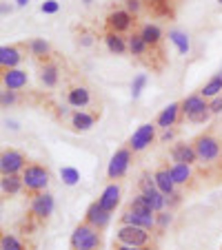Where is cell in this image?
Returning a JSON list of instances; mask_svg holds the SVG:
<instances>
[{
  "label": "cell",
  "instance_id": "cell-7",
  "mask_svg": "<svg viewBox=\"0 0 222 250\" xmlns=\"http://www.w3.org/2000/svg\"><path fill=\"white\" fill-rule=\"evenodd\" d=\"M129 164H131V148H118L111 155V162L107 166V177L109 180H120L129 170Z\"/></svg>",
  "mask_w": 222,
  "mask_h": 250
},
{
  "label": "cell",
  "instance_id": "cell-13",
  "mask_svg": "<svg viewBox=\"0 0 222 250\" xmlns=\"http://www.w3.org/2000/svg\"><path fill=\"white\" fill-rule=\"evenodd\" d=\"M180 113H182V106H180V102H171L169 106H165V109L158 113V118H156V124L160 128H171V126H175V122H178V118H180Z\"/></svg>",
  "mask_w": 222,
  "mask_h": 250
},
{
  "label": "cell",
  "instance_id": "cell-10",
  "mask_svg": "<svg viewBox=\"0 0 222 250\" xmlns=\"http://www.w3.org/2000/svg\"><path fill=\"white\" fill-rule=\"evenodd\" d=\"M85 222L91 224L94 228H98V230H102V228H107L109 222H111V212L100 206V202H94L85 212Z\"/></svg>",
  "mask_w": 222,
  "mask_h": 250
},
{
  "label": "cell",
  "instance_id": "cell-43",
  "mask_svg": "<svg viewBox=\"0 0 222 250\" xmlns=\"http://www.w3.org/2000/svg\"><path fill=\"white\" fill-rule=\"evenodd\" d=\"M27 2H29V0H16V5H20V7H25Z\"/></svg>",
  "mask_w": 222,
  "mask_h": 250
},
{
  "label": "cell",
  "instance_id": "cell-34",
  "mask_svg": "<svg viewBox=\"0 0 222 250\" xmlns=\"http://www.w3.org/2000/svg\"><path fill=\"white\" fill-rule=\"evenodd\" d=\"M158 188L156 186V180H153V175H142V180H140V193H147V190H153Z\"/></svg>",
  "mask_w": 222,
  "mask_h": 250
},
{
  "label": "cell",
  "instance_id": "cell-33",
  "mask_svg": "<svg viewBox=\"0 0 222 250\" xmlns=\"http://www.w3.org/2000/svg\"><path fill=\"white\" fill-rule=\"evenodd\" d=\"M145 84H147V76H145V73H140V76L133 78V84H131V93H133V98H138V95L142 93Z\"/></svg>",
  "mask_w": 222,
  "mask_h": 250
},
{
  "label": "cell",
  "instance_id": "cell-40",
  "mask_svg": "<svg viewBox=\"0 0 222 250\" xmlns=\"http://www.w3.org/2000/svg\"><path fill=\"white\" fill-rule=\"evenodd\" d=\"M173 135H175V133H173V128H167V131H165V135H162V142H169V140H173Z\"/></svg>",
  "mask_w": 222,
  "mask_h": 250
},
{
  "label": "cell",
  "instance_id": "cell-26",
  "mask_svg": "<svg viewBox=\"0 0 222 250\" xmlns=\"http://www.w3.org/2000/svg\"><path fill=\"white\" fill-rule=\"evenodd\" d=\"M169 40L175 44V49H178L182 56H187L189 53V49H191V44H189V36L184 31H178V29H171L169 31Z\"/></svg>",
  "mask_w": 222,
  "mask_h": 250
},
{
  "label": "cell",
  "instance_id": "cell-30",
  "mask_svg": "<svg viewBox=\"0 0 222 250\" xmlns=\"http://www.w3.org/2000/svg\"><path fill=\"white\" fill-rule=\"evenodd\" d=\"M147 49H149V44L142 40L140 33H133V36H129V51H131L133 56H145Z\"/></svg>",
  "mask_w": 222,
  "mask_h": 250
},
{
  "label": "cell",
  "instance_id": "cell-38",
  "mask_svg": "<svg viewBox=\"0 0 222 250\" xmlns=\"http://www.w3.org/2000/svg\"><path fill=\"white\" fill-rule=\"evenodd\" d=\"M209 109H211V113H220L222 111V95H218V98H211L209 100Z\"/></svg>",
  "mask_w": 222,
  "mask_h": 250
},
{
  "label": "cell",
  "instance_id": "cell-41",
  "mask_svg": "<svg viewBox=\"0 0 222 250\" xmlns=\"http://www.w3.org/2000/svg\"><path fill=\"white\" fill-rule=\"evenodd\" d=\"M80 42L85 44V47H89V44L94 42V40H91V36H89V33H85V36H82V40H80Z\"/></svg>",
  "mask_w": 222,
  "mask_h": 250
},
{
  "label": "cell",
  "instance_id": "cell-8",
  "mask_svg": "<svg viewBox=\"0 0 222 250\" xmlns=\"http://www.w3.org/2000/svg\"><path fill=\"white\" fill-rule=\"evenodd\" d=\"M25 168H27V160H25L23 153L16 151V148L2 151V155H0V170H2V175H18Z\"/></svg>",
  "mask_w": 222,
  "mask_h": 250
},
{
  "label": "cell",
  "instance_id": "cell-2",
  "mask_svg": "<svg viewBox=\"0 0 222 250\" xmlns=\"http://www.w3.org/2000/svg\"><path fill=\"white\" fill-rule=\"evenodd\" d=\"M180 106H182V113L187 115V120L196 122V124H204L213 115L211 109H209V102L200 93H194V95H189V98H184L182 102H180Z\"/></svg>",
  "mask_w": 222,
  "mask_h": 250
},
{
  "label": "cell",
  "instance_id": "cell-4",
  "mask_svg": "<svg viewBox=\"0 0 222 250\" xmlns=\"http://www.w3.org/2000/svg\"><path fill=\"white\" fill-rule=\"evenodd\" d=\"M23 184L31 193H43L49 184V170L40 164H29L23 170Z\"/></svg>",
  "mask_w": 222,
  "mask_h": 250
},
{
  "label": "cell",
  "instance_id": "cell-6",
  "mask_svg": "<svg viewBox=\"0 0 222 250\" xmlns=\"http://www.w3.org/2000/svg\"><path fill=\"white\" fill-rule=\"evenodd\" d=\"M194 148L198 153V160H202V162H213L220 157V142L213 135H209V133L196 137Z\"/></svg>",
  "mask_w": 222,
  "mask_h": 250
},
{
  "label": "cell",
  "instance_id": "cell-3",
  "mask_svg": "<svg viewBox=\"0 0 222 250\" xmlns=\"http://www.w3.org/2000/svg\"><path fill=\"white\" fill-rule=\"evenodd\" d=\"M116 241L124 246H133V248H147L149 241H151V235L147 228H138V226H120L116 230Z\"/></svg>",
  "mask_w": 222,
  "mask_h": 250
},
{
  "label": "cell",
  "instance_id": "cell-20",
  "mask_svg": "<svg viewBox=\"0 0 222 250\" xmlns=\"http://www.w3.org/2000/svg\"><path fill=\"white\" fill-rule=\"evenodd\" d=\"M67 102H69V106H76V109L87 106V104L91 102L89 89H87V86H74V89H69V93H67Z\"/></svg>",
  "mask_w": 222,
  "mask_h": 250
},
{
  "label": "cell",
  "instance_id": "cell-36",
  "mask_svg": "<svg viewBox=\"0 0 222 250\" xmlns=\"http://www.w3.org/2000/svg\"><path fill=\"white\" fill-rule=\"evenodd\" d=\"M156 224H158V228H160V230H165V228L171 224V215H169V212H158V215H156Z\"/></svg>",
  "mask_w": 222,
  "mask_h": 250
},
{
  "label": "cell",
  "instance_id": "cell-39",
  "mask_svg": "<svg viewBox=\"0 0 222 250\" xmlns=\"http://www.w3.org/2000/svg\"><path fill=\"white\" fill-rule=\"evenodd\" d=\"M0 102H2V106H9V104H14L16 102V91H2V100H0Z\"/></svg>",
  "mask_w": 222,
  "mask_h": 250
},
{
  "label": "cell",
  "instance_id": "cell-17",
  "mask_svg": "<svg viewBox=\"0 0 222 250\" xmlns=\"http://www.w3.org/2000/svg\"><path fill=\"white\" fill-rule=\"evenodd\" d=\"M104 44H107L109 53H116V56H123V53L129 51V40L123 38V33H104Z\"/></svg>",
  "mask_w": 222,
  "mask_h": 250
},
{
  "label": "cell",
  "instance_id": "cell-14",
  "mask_svg": "<svg viewBox=\"0 0 222 250\" xmlns=\"http://www.w3.org/2000/svg\"><path fill=\"white\" fill-rule=\"evenodd\" d=\"M171 160L175 164H196L198 162V153H196L194 144H175L171 148Z\"/></svg>",
  "mask_w": 222,
  "mask_h": 250
},
{
  "label": "cell",
  "instance_id": "cell-15",
  "mask_svg": "<svg viewBox=\"0 0 222 250\" xmlns=\"http://www.w3.org/2000/svg\"><path fill=\"white\" fill-rule=\"evenodd\" d=\"M27 71L23 69H7L2 73V84H5L7 91H18L23 86H27Z\"/></svg>",
  "mask_w": 222,
  "mask_h": 250
},
{
  "label": "cell",
  "instance_id": "cell-28",
  "mask_svg": "<svg viewBox=\"0 0 222 250\" xmlns=\"http://www.w3.org/2000/svg\"><path fill=\"white\" fill-rule=\"evenodd\" d=\"M40 82H43L45 86H49V89H53V86L58 84V66L45 64L43 69H40Z\"/></svg>",
  "mask_w": 222,
  "mask_h": 250
},
{
  "label": "cell",
  "instance_id": "cell-22",
  "mask_svg": "<svg viewBox=\"0 0 222 250\" xmlns=\"http://www.w3.org/2000/svg\"><path fill=\"white\" fill-rule=\"evenodd\" d=\"M140 195L145 197V202L149 204V208H151V210H156V212H162V208H165L167 202H169V197H167L165 193H160L158 188L147 190V193H140Z\"/></svg>",
  "mask_w": 222,
  "mask_h": 250
},
{
  "label": "cell",
  "instance_id": "cell-35",
  "mask_svg": "<svg viewBox=\"0 0 222 250\" xmlns=\"http://www.w3.org/2000/svg\"><path fill=\"white\" fill-rule=\"evenodd\" d=\"M58 9H60V2H58V0H45L43 7H40L43 14H56Z\"/></svg>",
  "mask_w": 222,
  "mask_h": 250
},
{
  "label": "cell",
  "instance_id": "cell-37",
  "mask_svg": "<svg viewBox=\"0 0 222 250\" xmlns=\"http://www.w3.org/2000/svg\"><path fill=\"white\" fill-rule=\"evenodd\" d=\"M124 7L129 14H138L142 9V0H124Z\"/></svg>",
  "mask_w": 222,
  "mask_h": 250
},
{
  "label": "cell",
  "instance_id": "cell-46",
  "mask_svg": "<svg viewBox=\"0 0 222 250\" xmlns=\"http://www.w3.org/2000/svg\"><path fill=\"white\" fill-rule=\"evenodd\" d=\"M218 76H222V69H220V73H218Z\"/></svg>",
  "mask_w": 222,
  "mask_h": 250
},
{
  "label": "cell",
  "instance_id": "cell-21",
  "mask_svg": "<svg viewBox=\"0 0 222 250\" xmlns=\"http://www.w3.org/2000/svg\"><path fill=\"white\" fill-rule=\"evenodd\" d=\"M0 186H2V193L5 195H18L20 190L25 188L23 184V175H2V180H0Z\"/></svg>",
  "mask_w": 222,
  "mask_h": 250
},
{
  "label": "cell",
  "instance_id": "cell-32",
  "mask_svg": "<svg viewBox=\"0 0 222 250\" xmlns=\"http://www.w3.org/2000/svg\"><path fill=\"white\" fill-rule=\"evenodd\" d=\"M0 248L2 250H25V246L20 244V239L18 237H14V235H2V241H0Z\"/></svg>",
  "mask_w": 222,
  "mask_h": 250
},
{
  "label": "cell",
  "instance_id": "cell-42",
  "mask_svg": "<svg viewBox=\"0 0 222 250\" xmlns=\"http://www.w3.org/2000/svg\"><path fill=\"white\" fill-rule=\"evenodd\" d=\"M116 250H142V248H133V246H124V244H118Z\"/></svg>",
  "mask_w": 222,
  "mask_h": 250
},
{
  "label": "cell",
  "instance_id": "cell-12",
  "mask_svg": "<svg viewBox=\"0 0 222 250\" xmlns=\"http://www.w3.org/2000/svg\"><path fill=\"white\" fill-rule=\"evenodd\" d=\"M131 24H133V16L127 9H116L107 16V27H109V31H114V33L127 31V29H131Z\"/></svg>",
  "mask_w": 222,
  "mask_h": 250
},
{
  "label": "cell",
  "instance_id": "cell-45",
  "mask_svg": "<svg viewBox=\"0 0 222 250\" xmlns=\"http://www.w3.org/2000/svg\"><path fill=\"white\" fill-rule=\"evenodd\" d=\"M142 250H153V248H149V246H147V248H142Z\"/></svg>",
  "mask_w": 222,
  "mask_h": 250
},
{
  "label": "cell",
  "instance_id": "cell-24",
  "mask_svg": "<svg viewBox=\"0 0 222 250\" xmlns=\"http://www.w3.org/2000/svg\"><path fill=\"white\" fill-rule=\"evenodd\" d=\"M96 124V118L91 113H85V111H76L71 115V126L76 131H89L91 126Z\"/></svg>",
  "mask_w": 222,
  "mask_h": 250
},
{
  "label": "cell",
  "instance_id": "cell-1",
  "mask_svg": "<svg viewBox=\"0 0 222 250\" xmlns=\"http://www.w3.org/2000/svg\"><path fill=\"white\" fill-rule=\"evenodd\" d=\"M100 246H102V237H100L98 228H94L87 222L74 228L71 232V248L74 250H100Z\"/></svg>",
  "mask_w": 222,
  "mask_h": 250
},
{
  "label": "cell",
  "instance_id": "cell-29",
  "mask_svg": "<svg viewBox=\"0 0 222 250\" xmlns=\"http://www.w3.org/2000/svg\"><path fill=\"white\" fill-rule=\"evenodd\" d=\"M29 51H31L33 58H45V56H49L51 47H49V42L45 38H33L29 42Z\"/></svg>",
  "mask_w": 222,
  "mask_h": 250
},
{
  "label": "cell",
  "instance_id": "cell-47",
  "mask_svg": "<svg viewBox=\"0 0 222 250\" xmlns=\"http://www.w3.org/2000/svg\"><path fill=\"white\" fill-rule=\"evenodd\" d=\"M218 2H220V5H222V0H218Z\"/></svg>",
  "mask_w": 222,
  "mask_h": 250
},
{
  "label": "cell",
  "instance_id": "cell-25",
  "mask_svg": "<svg viewBox=\"0 0 222 250\" xmlns=\"http://www.w3.org/2000/svg\"><path fill=\"white\" fill-rule=\"evenodd\" d=\"M200 95H202L204 100H211V98L222 95V76H213L211 80H209L207 84L200 89Z\"/></svg>",
  "mask_w": 222,
  "mask_h": 250
},
{
  "label": "cell",
  "instance_id": "cell-16",
  "mask_svg": "<svg viewBox=\"0 0 222 250\" xmlns=\"http://www.w3.org/2000/svg\"><path fill=\"white\" fill-rule=\"evenodd\" d=\"M153 180H156V186L160 193H165L167 197H171V195L175 193V182L173 177H171V170L169 168H158L156 173H153Z\"/></svg>",
  "mask_w": 222,
  "mask_h": 250
},
{
  "label": "cell",
  "instance_id": "cell-44",
  "mask_svg": "<svg viewBox=\"0 0 222 250\" xmlns=\"http://www.w3.org/2000/svg\"><path fill=\"white\" fill-rule=\"evenodd\" d=\"M82 2H85V5H91V2H94V0H82Z\"/></svg>",
  "mask_w": 222,
  "mask_h": 250
},
{
  "label": "cell",
  "instance_id": "cell-48",
  "mask_svg": "<svg viewBox=\"0 0 222 250\" xmlns=\"http://www.w3.org/2000/svg\"><path fill=\"white\" fill-rule=\"evenodd\" d=\"M156 2H162V0H156Z\"/></svg>",
  "mask_w": 222,
  "mask_h": 250
},
{
  "label": "cell",
  "instance_id": "cell-18",
  "mask_svg": "<svg viewBox=\"0 0 222 250\" xmlns=\"http://www.w3.org/2000/svg\"><path fill=\"white\" fill-rule=\"evenodd\" d=\"M98 202H100V206L107 208L109 212H114L116 206L120 204V186L118 184H109L107 188L102 190V195L98 197Z\"/></svg>",
  "mask_w": 222,
  "mask_h": 250
},
{
  "label": "cell",
  "instance_id": "cell-19",
  "mask_svg": "<svg viewBox=\"0 0 222 250\" xmlns=\"http://www.w3.org/2000/svg\"><path fill=\"white\" fill-rule=\"evenodd\" d=\"M23 62V53L18 47H2L0 49V66L2 69H18V64Z\"/></svg>",
  "mask_w": 222,
  "mask_h": 250
},
{
  "label": "cell",
  "instance_id": "cell-23",
  "mask_svg": "<svg viewBox=\"0 0 222 250\" xmlns=\"http://www.w3.org/2000/svg\"><path fill=\"white\" fill-rule=\"evenodd\" d=\"M140 36H142V40H145L149 47H158L160 40H162V31H160L158 24H145V27L140 29Z\"/></svg>",
  "mask_w": 222,
  "mask_h": 250
},
{
  "label": "cell",
  "instance_id": "cell-11",
  "mask_svg": "<svg viewBox=\"0 0 222 250\" xmlns=\"http://www.w3.org/2000/svg\"><path fill=\"white\" fill-rule=\"evenodd\" d=\"M53 195H49V193H36L33 195V199H31V215H36L38 219H47L49 215L53 212Z\"/></svg>",
  "mask_w": 222,
  "mask_h": 250
},
{
  "label": "cell",
  "instance_id": "cell-31",
  "mask_svg": "<svg viewBox=\"0 0 222 250\" xmlns=\"http://www.w3.org/2000/svg\"><path fill=\"white\" fill-rule=\"evenodd\" d=\"M60 177L67 186H76L80 182V173L76 168H71V166H62L60 168Z\"/></svg>",
  "mask_w": 222,
  "mask_h": 250
},
{
  "label": "cell",
  "instance_id": "cell-27",
  "mask_svg": "<svg viewBox=\"0 0 222 250\" xmlns=\"http://www.w3.org/2000/svg\"><path fill=\"white\" fill-rule=\"evenodd\" d=\"M171 177L175 184H187L191 180V166L189 164H171Z\"/></svg>",
  "mask_w": 222,
  "mask_h": 250
},
{
  "label": "cell",
  "instance_id": "cell-9",
  "mask_svg": "<svg viewBox=\"0 0 222 250\" xmlns=\"http://www.w3.org/2000/svg\"><path fill=\"white\" fill-rule=\"evenodd\" d=\"M156 126L158 124H142V126H138V131L131 135V140H129V148H131L133 153H140L145 151L147 146H151V142L156 140Z\"/></svg>",
  "mask_w": 222,
  "mask_h": 250
},
{
  "label": "cell",
  "instance_id": "cell-5",
  "mask_svg": "<svg viewBox=\"0 0 222 250\" xmlns=\"http://www.w3.org/2000/svg\"><path fill=\"white\" fill-rule=\"evenodd\" d=\"M156 215L153 210H138V208H127V210L120 215L124 226H138V228H147V230H153L158 228L156 224Z\"/></svg>",
  "mask_w": 222,
  "mask_h": 250
}]
</instances>
